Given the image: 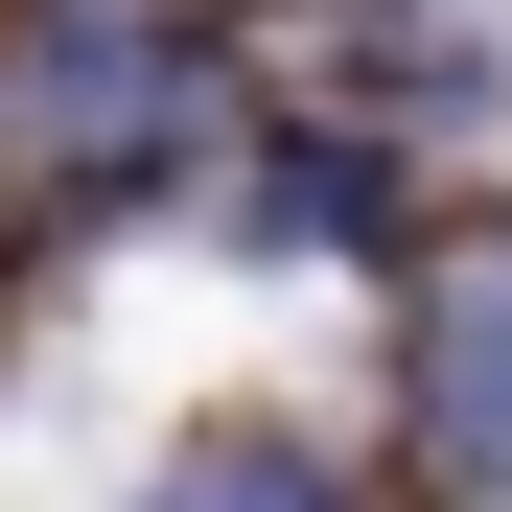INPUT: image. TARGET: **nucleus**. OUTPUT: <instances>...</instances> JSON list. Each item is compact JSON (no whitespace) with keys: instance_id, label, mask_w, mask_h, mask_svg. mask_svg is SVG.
I'll return each instance as SVG.
<instances>
[{"instance_id":"nucleus-1","label":"nucleus","mask_w":512,"mask_h":512,"mask_svg":"<svg viewBox=\"0 0 512 512\" xmlns=\"http://www.w3.org/2000/svg\"><path fill=\"white\" fill-rule=\"evenodd\" d=\"M419 443L466 489H512V233L419 256Z\"/></svg>"}]
</instances>
